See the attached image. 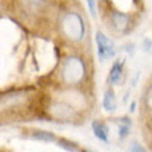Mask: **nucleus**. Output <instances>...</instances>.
Here are the masks:
<instances>
[{"instance_id":"nucleus-1","label":"nucleus","mask_w":152,"mask_h":152,"mask_svg":"<svg viewBox=\"0 0 152 152\" xmlns=\"http://www.w3.org/2000/svg\"><path fill=\"white\" fill-rule=\"evenodd\" d=\"M59 29L64 37L70 41L78 43L85 35V24L79 14L76 12H66L59 20Z\"/></svg>"},{"instance_id":"nucleus-2","label":"nucleus","mask_w":152,"mask_h":152,"mask_svg":"<svg viewBox=\"0 0 152 152\" xmlns=\"http://www.w3.org/2000/svg\"><path fill=\"white\" fill-rule=\"evenodd\" d=\"M85 78V64L78 56H69L62 64V79L69 85H76Z\"/></svg>"},{"instance_id":"nucleus-3","label":"nucleus","mask_w":152,"mask_h":152,"mask_svg":"<svg viewBox=\"0 0 152 152\" xmlns=\"http://www.w3.org/2000/svg\"><path fill=\"white\" fill-rule=\"evenodd\" d=\"M96 44H97V56L100 62H105L107 59L116 55V46L104 32L96 34Z\"/></svg>"},{"instance_id":"nucleus-4","label":"nucleus","mask_w":152,"mask_h":152,"mask_svg":"<svg viewBox=\"0 0 152 152\" xmlns=\"http://www.w3.org/2000/svg\"><path fill=\"white\" fill-rule=\"evenodd\" d=\"M111 24L119 32H128L131 29V17L126 15L125 12L114 11L111 14Z\"/></svg>"},{"instance_id":"nucleus-5","label":"nucleus","mask_w":152,"mask_h":152,"mask_svg":"<svg viewBox=\"0 0 152 152\" xmlns=\"http://www.w3.org/2000/svg\"><path fill=\"white\" fill-rule=\"evenodd\" d=\"M122 78H123V61L119 59L113 64L111 70H110V76L108 79L113 85H119L122 82Z\"/></svg>"},{"instance_id":"nucleus-6","label":"nucleus","mask_w":152,"mask_h":152,"mask_svg":"<svg viewBox=\"0 0 152 152\" xmlns=\"http://www.w3.org/2000/svg\"><path fill=\"white\" fill-rule=\"evenodd\" d=\"M91 128H93L94 135L99 138V140H102L104 143H108V142H110V129H108V126H107L104 122L94 120V122L91 123Z\"/></svg>"},{"instance_id":"nucleus-7","label":"nucleus","mask_w":152,"mask_h":152,"mask_svg":"<svg viewBox=\"0 0 152 152\" xmlns=\"http://www.w3.org/2000/svg\"><path fill=\"white\" fill-rule=\"evenodd\" d=\"M102 105H104L105 111H108V113H113L114 110H116V107H117V104H116V94H114V91L111 90V88H108V90L105 91Z\"/></svg>"},{"instance_id":"nucleus-8","label":"nucleus","mask_w":152,"mask_h":152,"mask_svg":"<svg viewBox=\"0 0 152 152\" xmlns=\"http://www.w3.org/2000/svg\"><path fill=\"white\" fill-rule=\"evenodd\" d=\"M131 120L128 119V117H123V119H120V126H119V137L122 138H126L128 137V134H129V131H131Z\"/></svg>"},{"instance_id":"nucleus-9","label":"nucleus","mask_w":152,"mask_h":152,"mask_svg":"<svg viewBox=\"0 0 152 152\" xmlns=\"http://www.w3.org/2000/svg\"><path fill=\"white\" fill-rule=\"evenodd\" d=\"M34 138H37V140H43V142H55V134L53 132H49V131H35L32 134Z\"/></svg>"},{"instance_id":"nucleus-10","label":"nucleus","mask_w":152,"mask_h":152,"mask_svg":"<svg viewBox=\"0 0 152 152\" xmlns=\"http://www.w3.org/2000/svg\"><path fill=\"white\" fill-rule=\"evenodd\" d=\"M58 143H59L61 148H64V149H67V151H78V145L73 143V142H70V140H67V138H61Z\"/></svg>"},{"instance_id":"nucleus-11","label":"nucleus","mask_w":152,"mask_h":152,"mask_svg":"<svg viewBox=\"0 0 152 152\" xmlns=\"http://www.w3.org/2000/svg\"><path fill=\"white\" fill-rule=\"evenodd\" d=\"M87 5H88V9H90L91 12V15L96 17L97 15V6H96V0H85Z\"/></svg>"},{"instance_id":"nucleus-12","label":"nucleus","mask_w":152,"mask_h":152,"mask_svg":"<svg viewBox=\"0 0 152 152\" xmlns=\"http://www.w3.org/2000/svg\"><path fill=\"white\" fill-rule=\"evenodd\" d=\"M131 152H148L142 145H138V143H134L132 148H131Z\"/></svg>"},{"instance_id":"nucleus-13","label":"nucleus","mask_w":152,"mask_h":152,"mask_svg":"<svg viewBox=\"0 0 152 152\" xmlns=\"http://www.w3.org/2000/svg\"><path fill=\"white\" fill-rule=\"evenodd\" d=\"M129 111H131V113H134V111H135V102H132V104H131V110H129Z\"/></svg>"}]
</instances>
